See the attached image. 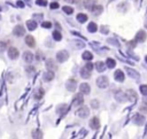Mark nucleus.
Here are the masks:
<instances>
[{"instance_id":"1","label":"nucleus","mask_w":147,"mask_h":139,"mask_svg":"<svg viewBox=\"0 0 147 139\" xmlns=\"http://www.w3.org/2000/svg\"><path fill=\"white\" fill-rule=\"evenodd\" d=\"M115 99H116L117 102H121V103H123V102H126L128 100V96H126V93H124L123 91H116L115 92Z\"/></svg>"},{"instance_id":"2","label":"nucleus","mask_w":147,"mask_h":139,"mask_svg":"<svg viewBox=\"0 0 147 139\" xmlns=\"http://www.w3.org/2000/svg\"><path fill=\"white\" fill-rule=\"evenodd\" d=\"M97 85H98V87H100V88L108 87V85H109L108 78L106 77V76H101V77H99L98 80H97Z\"/></svg>"},{"instance_id":"3","label":"nucleus","mask_w":147,"mask_h":139,"mask_svg":"<svg viewBox=\"0 0 147 139\" xmlns=\"http://www.w3.org/2000/svg\"><path fill=\"white\" fill-rule=\"evenodd\" d=\"M132 121L134 124H137V125H143L144 123H145L146 118L144 117L143 114H134L133 117H132Z\"/></svg>"},{"instance_id":"4","label":"nucleus","mask_w":147,"mask_h":139,"mask_svg":"<svg viewBox=\"0 0 147 139\" xmlns=\"http://www.w3.org/2000/svg\"><path fill=\"white\" fill-rule=\"evenodd\" d=\"M68 59H69V53H68L67 51H60V52L56 54V60L61 63L67 61Z\"/></svg>"},{"instance_id":"5","label":"nucleus","mask_w":147,"mask_h":139,"mask_svg":"<svg viewBox=\"0 0 147 139\" xmlns=\"http://www.w3.org/2000/svg\"><path fill=\"white\" fill-rule=\"evenodd\" d=\"M77 115L79 116V117H82V118H85V117H87V116L90 115V109L87 108L86 106L80 107V108L77 110Z\"/></svg>"},{"instance_id":"6","label":"nucleus","mask_w":147,"mask_h":139,"mask_svg":"<svg viewBox=\"0 0 147 139\" xmlns=\"http://www.w3.org/2000/svg\"><path fill=\"white\" fill-rule=\"evenodd\" d=\"M83 102H84L83 93H82V92L77 93L76 96L74 97V100H73V105H74V106H80V105H82Z\"/></svg>"},{"instance_id":"7","label":"nucleus","mask_w":147,"mask_h":139,"mask_svg":"<svg viewBox=\"0 0 147 139\" xmlns=\"http://www.w3.org/2000/svg\"><path fill=\"white\" fill-rule=\"evenodd\" d=\"M76 86H77V81L75 78H69L67 81V83H65V87H67L68 91H74Z\"/></svg>"},{"instance_id":"8","label":"nucleus","mask_w":147,"mask_h":139,"mask_svg":"<svg viewBox=\"0 0 147 139\" xmlns=\"http://www.w3.org/2000/svg\"><path fill=\"white\" fill-rule=\"evenodd\" d=\"M24 33H26V30H24V28L22 25H16L13 30V34L16 37H22L24 36Z\"/></svg>"},{"instance_id":"9","label":"nucleus","mask_w":147,"mask_h":139,"mask_svg":"<svg viewBox=\"0 0 147 139\" xmlns=\"http://www.w3.org/2000/svg\"><path fill=\"white\" fill-rule=\"evenodd\" d=\"M8 56L13 60L17 59L18 58V49L15 48V47H9L8 48Z\"/></svg>"},{"instance_id":"10","label":"nucleus","mask_w":147,"mask_h":139,"mask_svg":"<svg viewBox=\"0 0 147 139\" xmlns=\"http://www.w3.org/2000/svg\"><path fill=\"white\" fill-rule=\"evenodd\" d=\"M90 126L93 130H98L100 128V120L98 117H92V120L90 121Z\"/></svg>"},{"instance_id":"11","label":"nucleus","mask_w":147,"mask_h":139,"mask_svg":"<svg viewBox=\"0 0 147 139\" xmlns=\"http://www.w3.org/2000/svg\"><path fill=\"white\" fill-rule=\"evenodd\" d=\"M125 70L128 71V75H129L131 78H133V80H139V78H140V75L138 74V71H136V70H134V69L126 68Z\"/></svg>"},{"instance_id":"12","label":"nucleus","mask_w":147,"mask_h":139,"mask_svg":"<svg viewBox=\"0 0 147 139\" xmlns=\"http://www.w3.org/2000/svg\"><path fill=\"white\" fill-rule=\"evenodd\" d=\"M145 40H146V32L143 30L138 31V33L136 34V42L143 43V42H145Z\"/></svg>"},{"instance_id":"13","label":"nucleus","mask_w":147,"mask_h":139,"mask_svg":"<svg viewBox=\"0 0 147 139\" xmlns=\"http://www.w3.org/2000/svg\"><path fill=\"white\" fill-rule=\"evenodd\" d=\"M46 68H47L48 70H52V71L58 70V66H56V63L53 61V60H47V61H46Z\"/></svg>"},{"instance_id":"14","label":"nucleus","mask_w":147,"mask_h":139,"mask_svg":"<svg viewBox=\"0 0 147 139\" xmlns=\"http://www.w3.org/2000/svg\"><path fill=\"white\" fill-rule=\"evenodd\" d=\"M114 78H115V81H117V82H124L125 76H124V72L122 70H116L114 74Z\"/></svg>"},{"instance_id":"15","label":"nucleus","mask_w":147,"mask_h":139,"mask_svg":"<svg viewBox=\"0 0 147 139\" xmlns=\"http://www.w3.org/2000/svg\"><path fill=\"white\" fill-rule=\"evenodd\" d=\"M90 11H91L92 14H94V15H100L102 13V11H104V7H102L101 5H94Z\"/></svg>"},{"instance_id":"16","label":"nucleus","mask_w":147,"mask_h":139,"mask_svg":"<svg viewBox=\"0 0 147 139\" xmlns=\"http://www.w3.org/2000/svg\"><path fill=\"white\" fill-rule=\"evenodd\" d=\"M79 90L83 94H89L90 91H91V87H90V85L87 83H82L79 85Z\"/></svg>"},{"instance_id":"17","label":"nucleus","mask_w":147,"mask_h":139,"mask_svg":"<svg viewBox=\"0 0 147 139\" xmlns=\"http://www.w3.org/2000/svg\"><path fill=\"white\" fill-rule=\"evenodd\" d=\"M126 96H128V99L130 101H132V102H136L137 99H138V96H137V93L134 92L133 90H129L126 92Z\"/></svg>"},{"instance_id":"18","label":"nucleus","mask_w":147,"mask_h":139,"mask_svg":"<svg viewBox=\"0 0 147 139\" xmlns=\"http://www.w3.org/2000/svg\"><path fill=\"white\" fill-rule=\"evenodd\" d=\"M54 76H55L54 71L48 70V71H46V72H45V75H44V80H45V82H51V81H53Z\"/></svg>"},{"instance_id":"19","label":"nucleus","mask_w":147,"mask_h":139,"mask_svg":"<svg viewBox=\"0 0 147 139\" xmlns=\"http://www.w3.org/2000/svg\"><path fill=\"white\" fill-rule=\"evenodd\" d=\"M68 109H69L68 105H60L58 108H56V113H58L59 115H63L64 113L68 112Z\"/></svg>"},{"instance_id":"20","label":"nucleus","mask_w":147,"mask_h":139,"mask_svg":"<svg viewBox=\"0 0 147 139\" xmlns=\"http://www.w3.org/2000/svg\"><path fill=\"white\" fill-rule=\"evenodd\" d=\"M26 44L29 47H35V44H36V40H35V38H33L32 36H27L26 37Z\"/></svg>"},{"instance_id":"21","label":"nucleus","mask_w":147,"mask_h":139,"mask_svg":"<svg viewBox=\"0 0 147 139\" xmlns=\"http://www.w3.org/2000/svg\"><path fill=\"white\" fill-rule=\"evenodd\" d=\"M80 76H82L83 78H85V80H87V78L91 77V71H90L89 69H86L85 67H83L80 69Z\"/></svg>"},{"instance_id":"22","label":"nucleus","mask_w":147,"mask_h":139,"mask_svg":"<svg viewBox=\"0 0 147 139\" xmlns=\"http://www.w3.org/2000/svg\"><path fill=\"white\" fill-rule=\"evenodd\" d=\"M27 27H28V29H29L30 31L36 30V29H37V22H36V21H33V20L27 21Z\"/></svg>"},{"instance_id":"23","label":"nucleus","mask_w":147,"mask_h":139,"mask_svg":"<svg viewBox=\"0 0 147 139\" xmlns=\"http://www.w3.org/2000/svg\"><path fill=\"white\" fill-rule=\"evenodd\" d=\"M23 59H24V61H26V62L31 63V62H32V60H33V55H32V53H31V52H24V54H23Z\"/></svg>"},{"instance_id":"24","label":"nucleus","mask_w":147,"mask_h":139,"mask_svg":"<svg viewBox=\"0 0 147 139\" xmlns=\"http://www.w3.org/2000/svg\"><path fill=\"white\" fill-rule=\"evenodd\" d=\"M83 5H84V7H85L86 9H91L93 6L95 5V1L94 0H84Z\"/></svg>"},{"instance_id":"25","label":"nucleus","mask_w":147,"mask_h":139,"mask_svg":"<svg viewBox=\"0 0 147 139\" xmlns=\"http://www.w3.org/2000/svg\"><path fill=\"white\" fill-rule=\"evenodd\" d=\"M95 68H97V70H98L99 72L105 71V69H106V63H105V62H101V61L97 62V63H95Z\"/></svg>"},{"instance_id":"26","label":"nucleus","mask_w":147,"mask_h":139,"mask_svg":"<svg viewBox=\"0 0 147 139\" xmlns=\"http://www.w3.org/2000/svg\"><path fill=\"white\" fill-rule=\"evenodd\" d=\"M77 21L79 22V23H85V22L87 21V15L79 13V14L77 15Z\"/></svg>"},{"instance_id":"27","label":"nucleus","mask_w":147,"mask_h":139,"mask_svg":"<svg viewBox=\"0 0 147 139\" xmlns=\"http://www.w3.org/2000/svg\"><path fill=\"white\" fill-rule=\"evenodd\" d=\"M82 58H83L84 60H86V61H90V60L93 59V54H92L91 52H89V51H85V52L83 53Z\"/></svg>"},{"instance_id":"28","label":"nucleus","mask_w":147,"mask_h":139,"mask_svg":"<svg viewBox=\"0 0 147 139\" xmlns=\"http://www.w3.org/2000/svg\"><path fill=\"white\" fill-rule=\"evenodd\" d=\"M106 66H107L108 68H110V69H113L116 66V62H115V60L114 59H110V58H108L107 59V61H106Z\"/></svg>"},{"instance_id":"29","label":"nucleus","mask_w":147,"mask_h":139,"mask_svg":"<svg viewBox=\"0 0 147 139\" xmlns=\"http://www.w3.org/2000/svg\"><path fill=\"white\" fill-rule=\"evenodd\" d=\"M87 30H89L90 32H95V31L98 30V27H97V24L94 22H91V23L87 25Z\"/></svg>"},{"instance_id":"30","label":"nucleus","mask_w":147,"mask_h":139,"mask_svg":"<svg viewBox=\"0 0 147 139\" xmlns=\"http://www.w3.org/2000/svg\"><path fill=\"white\" fill-rule=\"evenodd\" d=\"M45 94V91H44V88H39V90H37V92L35 93V98L37 100H39V99H42L43 96Z\"/></svg>"},{"instance_id":"31","label":"nucleus","mask_w":147,"mask_h":139,"mask_svg":"<svg viewBox=\"0 0 147 139\" xmlns=\"http://www.w3.org/2000/svg\"><path fill=\"white\" fill-rule=\"evenodd\" d=\"M53 38H54V40H56V42H60V40L62 39V34H61V32L60 31H53Z\"/></svg>"},{"instance_id":"32","label":"nucleus","mask_w":147,"mask_h":139,"mask_svg":"<svg viewBox=\"0 0 147 139\" xmlns=\"http://www.w3.org/2000/svg\"><path fill=\"white\" fill-rule=\"evenodd\" d=\"M32 138H43V132L37 129V130H33L32 131Z\"/></svg>"},{"instance_id":"33","label":"nucleus","mask_w":147,"mask_h":139,"mask_svg":"<svg viewBox=\"0 0 147 139\" xmlns=\"http://www.w3.org/2000/svg\"><path fill=\"white\" fill-rule=\"evenodd\" d=\"M140 112L144 113V114H147V102L146 101H144V102L140 105Z\"/></svg>"},{"instance_id":"34","label":"nucleus","mask_w":147,"mask_h":139,"mask_svg":"<svg viewBox=\"0 0 147 139\" xmlns=\"http://www.w3.org/2000/svg\"><path fill=\"white\" fill-rule=\"evenodd\" d=\"M63 12L67 13V14H73V13H74V8L69 7V6H64V7H63Z\"/></svg>"},{"instance_id":"35","label":"nucleus","mask_w":147,"mask_h":139,"mask_svg":"<svg viewBox=\"0 0 147 139\" xmlns=\"http://www.w3.org/2000/svg\"><path fill=\"white\" fill-rule=\"evenodd\" d=\"M140 92L143 96H147V85H141L140 86Z\"/></svg>"},{"instance_id":"36","label":"nucleus","mask_w":147,"mask_h":139,"mask_svg":"<svg viewBox=\"0 0 147 139\" xmlns=\"http://www.w3.org/2000/svg\"><path fill=\"white\" fill-rule=\"evenodd\" d=\"M42 27L43 28H45V29H49V28H52V23L51 22H43L42 23Z\"/></svg>"},{"instance_id":"37","label":"nucleus","mask_w":147,"mask_h":139,"mask_svg":"<svg viewBox=\"0 0 147 139\" xmlns=\"http://www.w3.org/2000/svg\"><path fill=\"white\" fill-rule=\"evenodd\" d=\"M36 4L39 6H46L47 5V1L46 0H36Z\"/></svg>"},{"instance_id":"38","label":"nucleus","mask_w":147,"mask_h":139,"mask_svg":"<svg viewBox=\"0 0 147 139\" xmlns=\"http://www.w3.org/2000/svg\"><path fill=\"white\" fill-rule=\"evenodd\" d=\"M91 105H92V108H94V109L99 108V101L98 100H93L91 102Z\"/></svg>"},{"instance_id":"39","label":"nucleus","mask_w":147,"mask_h":139,"mask_svg":"<svg viewBox=\"0 0 147 139\" xmlns=\"http://www.w3.org/2000/svg\"><path fill=\"white\" fill-rule=\"evenodd\" d=\"M85 68H86V69H89L90 71H92V69H93V64H92L91 62H87L86 64H85Z\"/></svg>"},{"instance_id":"40","label":"nucleus","mask_w":147,"mask_h":139,"mask_svg":"<svg viewBox=\"0 0 147 139\" xmlns=\"http://www.w3.org/2000/svg\"><path fill=\"white\" fill-rule=\"evenodd\" d=\"M59 8V4L58 2H52L51 4V9H58Z\"/></svg>"},{"instance_id":"41","label":"nucleus","mask_w":147,"mask_h":139,"mask_svg":"<svg viewBox=\"0 0 147 139\" xmlns=\"http://www.w3.org/2000/svg\"><path fill=\"white\" fill-rule=\"evenodd\" d=\"M27 72L28 74H33V72H35V68L33 67H29V68H27Z\"/></svg>"},{"instance_id":"42","label":"nucleus","mask_w":147,"mask_h":139,"mask_svg":"<svg viewBox=\"0 0 147 139\" xmlns=\"http://www.w3.org/2000/svg\"><path fill=\"white\" fill-rule=\"evenodd\" d=\"M6 48V43L0 42V51H4Z\"/></svg>"},{"instance_id":"43","label":"nucleus","mask_w":147,"mask_h":139,"mask_svg":"<svg viewBox=\"0 0 147 139\" xmlns=\"http://www.w3.org/2000/svg\"><path fill=\"white\" fill-rule=\"evenodd\" d=\"M16 5H17V6H18V7H20V8H23V7H24V4H23V2L21 1V0H18V1L16 2Z\"/></svg>"},{"instance_id":"44","label":"nucleus","mask_w":147,"mask_h":139,"mask_svg":"<svg viewBox=\"0 0 147 139\" xmlns=\"http://www.w3.org/2000/svg\"><path fill=\"white\" fill-rule=\"evenodd\" d=\"M64 1L69 2V4H77V2H78V0H64Z\"/></svg>"},{"instance_id":"45","label":"nucleus","mask_w":147,"mask_h":139,"mask_svg":"<svg viewBox=\"0 0 147 139\" xmlns=\"http://www.w3.org/2000/svg\"><path fill=\"white\" fill-rule=\"evenodd\" d=\"M102 31H104V32H108V29L106 27H104V28H102Z\"/></svg>"},{"instance_id":"46","label":"nucleus","mask_w":147,"mask_h":139,"mask_svg":"<svg viewBox=\"0 0 147 139\" xmlns=\"http://www.w3.org/2000/svg\"><path fill=\"white\" fill-rule=\"evenodd\" d=\"M145 27H146V29H147V21H146V23H145Z\"/></svg>"},{"instance_id":"47","label":"nucleus","mask_w":147,"mask_h":139,"mask_svg":"<svg viewBox=\"0 0 147 139\" xmlns=\"http://www.w3.org/2000/svg\"><path fill=\"white\" fill-rule=\"evenodd\" d=\"M145 60H146V62H147V56H146V58H145Z\"/></svg>"},{"instance_id":"48","label":"nucleus","mask_w":147,"mask_h":139,"mask_svg":"<svg viewBox=\"0 0 147 139\" xmlns=\"http://www.w3.org/2000/svg\"><path fill=\"white\" fill-rule=\"evenodd\" d=\"M0 11H1V8H0Z\"/></svg>"}]
</instances>
